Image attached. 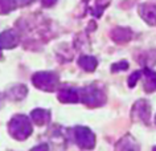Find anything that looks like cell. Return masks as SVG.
<instances>
[{
	"label": "cell",
	"mask_w": 156,
	"mask_h": 151,
	"mask_svg": "<svg viewBox=\"0 0 156 151\" xmlns=\"http://www.w3.org/2000/svg\"><path fill=\"white\" fill-rule=\"evenodd\" d=\"M140 15L148 24H156V5L152 3H146L140 7Z\"/></svg>",
	"instance_id": "cell-1"
}]
</instances>
